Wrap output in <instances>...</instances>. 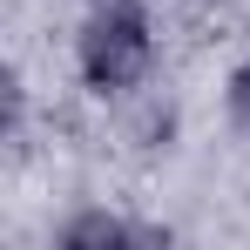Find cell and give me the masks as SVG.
I'll list each match as a JSON object with an SVG mask.
<instances>
[{"label":"cell","instance_id":"cell-1","mask_svg":"<svg viewBox=\"0 0 250 250\" xmlns=\"http://www.w3.org/2000/svg\"><path fill=\"white\" fill-rule=\"evenodd\" d=\"M156 61V21L142 0H102L75 34V68L95 95H128Z\"/></svg>","mask_w":250,"mask_h":250},{"label":"cell","instance_id":"cell-2","mask_svg":"<svg viewBox=\"0 0 250 250\" xmlns=\"http://www.w3.org/2000/svg\"><path fill=\"white\" fill-rule=\"evenodd\" d=\"M128 244H163V230H142V223H122L108 209H82L61 223V250H128Z\"/></svg>","mask_w":250,"mask_h":250},{"label":"cell","instance_id":"cell-3","mask_svg":"<svg viewBox=\"0 0 250 250\" xmlns=\"http://www.w3.org/2000/svg\"><path fill=\"white\" fill-rule=\"evenodd\" d=\"M223 108H230V122L250 135V61L244 68H230V88H223Z\"/></svg>","mask_w":250,"mask_h":250}]
</instances>
